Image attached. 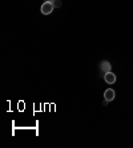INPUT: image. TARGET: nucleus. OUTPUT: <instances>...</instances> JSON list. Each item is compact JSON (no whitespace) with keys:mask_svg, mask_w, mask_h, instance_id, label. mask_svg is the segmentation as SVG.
Returning a JSON list of instances; mask_svg holds the SVG:
<instances>
[{"mask_svg":"<svg viewBox=\"0 0 133 148\" xmlns=\"http://www.w3.org/2000/svg\"><path fill=\"white\" fill-rule=\"evenodd\" d=\"M53 8H55L53 3H51V1H45V3H43V5H41V14L49 15L52 11H53Z\"/></svg>","mask_w":133,"mask_h":148,"instance_id":"obj_1","label":"nucleus"},{"mask_svg":"<svg viewBox=\"0 0 133 148\" xmlns=\"http://www.w3.org/2000/svg\"><path fill=\"white\" fill-rule=\"evenodd\" d=\"M110 68H112V66H110L109 62H102L101 64H100V69H101L104 73L110 72Z\"/></svg>","mask_w":133,"mask_h":148,"instance_id":"obj_4","label":"nucleus"},{"mask_svg":"<svg viewBox=\"0 0 133 148\" xmlns=\"http://www.w3.org/2000/svg\"><path fill=\"white\" fill-rule=\"evenodd\" d=\"M115 96H116V92H115V90H112V88H108V90H105V92H104V97H105L108 101H112V100L115 99Z\"/></svg>","mask_w":133,"mask_h":148,"instance_id":"obj_3","label":"nucleus"},{"mask_svg":"<svg viewBox=\"0 0 133 148\" xmlns=\"http://www.w3.org/2000/svg\"><path fill=\"white\" fill-rule=\"evenodd\" d=\"M53 5H55V7H60V5H61V1H60V0H55Z\"/></svg>","mask_w":133,"mask_h":148,"instance_id":"obj_5","label":"nucleus"},{"mask_svg":"<svg viewBox=\"0 0 133 148\" xmlns=\"http://www.w3.org/2000/svg\"><path fill=\"white\" fill-rule=\"evenodd\" d=\"M116 75L113 72H106L105 75H104V80H105L106 84H113V83L116 82Z\"/></svg>","mask_w":133,"mask_h":148,"instance_id":"obj_2","label":"nucleus"},{"mask_svg":"<svg viewBox=\"0 0 133 148\" xmlns=\"http://www.w3.org/2000/svg\"><path fill=\"white\" fill-rule=\"evenodd\" d=\"M47 1H51V3H55V0H47Z\"/></svg>","mask_w":133,"mask_h":148,"instance_id":"obj_6","label":"nucleus"}]
</instances>
